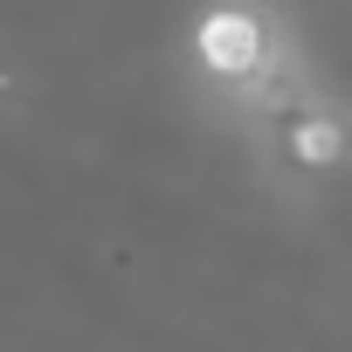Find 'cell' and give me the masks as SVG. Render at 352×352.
Here are the masks:
<instances>
[{
  "instance_id": "6da1fadb",
  "label": "cell",
  "mask_w": 352,
  "mask_h": 352,
  "mask_svg": "<svg viewBox=\"0 0 352 352\" xmlns=\"http://www.w3.org/2000/svg\"><path fill=\"white\" fill-rule=\"evenodd\" d=\"M194 56H201L208 76L242 83V76L263 69V56H270V28H263L249 8H208L201 28H194Z\"/></svg>"
},
{
  "instance_id": "7a4b0ae2",
  "label": "cell",
  "mask_w": 352,
  "mask_h": 352,
  "mask_svg": "<svg viewBox=\"0 0 352 352\" xmlns=\"http://www.w3.org/2000/svg\"><path fill=\"white\" fill-rule=\"evenodd\" d=\"M290 152H297L304 166H331V159L345 152V131H338L331 118H304V124L290 131Z\"/></svg>"
}]
</instances>
